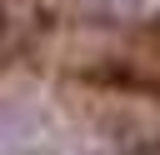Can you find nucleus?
<instances>
[{
  "instance_id": "nucleus-1",
  "label": "nucleus",
  "mask_w": 160,
  "mask_h": 155,
  "mask_svg": "<svg viewBox=\"0 0 160 155\" xmlns=\"http://www.w3.org/2000/svg\"><path fill=\"white\" fill-rule=\"evenodd\" d=\"M10 155H55V150H45V145H20V150H10Z\"/></svg>"
},
{
  "instance_id": "nucleus-2",
  "label": "nucleus",
  "mask_w": 160,
  "mask_h": 155,
  "mask_svg": "<svg viewBox=\"0 0 160 155\" xmlns=\"http://www.w3.org/2000/svg\"><path fill=\"white\" fill-rule=\"evenodd\" d=\"M135 155H160V145H145V150H135Z\"/></svg>"
}]
</instances>
